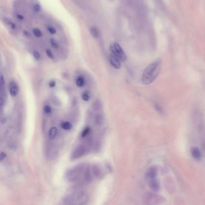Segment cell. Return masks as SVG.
<instances>
[{
  "mask_svg": "<svg viewBox=\"0 0 205 205\" xmlns=\"http://www.w3.org/2000/svg\"><path fill=\"white\" fill-rule=\"evenodd\" d=\"M161 68V61H156L148 66L143 71L142 82L144 85L152 83L157 78Z\"/></svg>",
  "mask_w": 205,
  "mask_h": 205,
  "instance_id": "cell-3",
  "label": "cell"
},
{
  "mask_svg": "<svg viewBox=\"0 0 205 205\" xmlns=\"http://www.w3.org/2000/svg\"><path fill=\"white\" fill-rule=\"evenodd\" d=\"M50 43H51V45L52 46V47L54 49H58L59 48L58 43L57 42V41L55 38H51L50 40Z\"/></svg>",
  "mask_w": 205,
  "mask_h": 205,
  "instance_id": "cell-16",
  "label": "cell"
},
{
  "mask_svg": "<svg viewBox=\"0 0 205 205\" xmlns=\"http://www.w3.org/2000/svg\"><path fill=\"white\" fill-rule=\"evenodd\" d=\"M86 152H87L86 147L84 145H80L73 150L71 154L70 158L73 160L78 159L84 156Z\"/></svg>",
  "mask_w": 205,
  "mask_h": 205,
  "instance_id": "cell-6",
  "label": "cell"
},
{
  "mask_svg": "<svg viewBox=\"0 0 205 205\" xmlns=\"http://www.w3.org/2000/svg\"><path fill=\"white\" fill-rule=\"evenodd\" d=\"M46 53L47 56L48 57V58H49L50 59H54V55H53L52 52L49 49H46Z\"/></svg>",
  "mask_w": 205,
  "mask_h": 205,
  "instance_id": "cell-24",
  "label": "cell"
},
{
  "mask_svg": "<svg viewBox=\"0 0 205 205\" xmlns=\"http://www.w3.org/2000/svg\"><path fill=\"white\" fill-rule=\"evenodd\" d=\"M44 112L46 113V114H51V112H52V109H51V107L48 106V105H45L44 107Z\"/></svg>",
  "mask_w": 205,
  "mask_h": 205,
  "instance_id": "cell-22",
  "label": "cell"
},
{
  "mask_svg": "<svg viewBox=\"0 0 205 205\" xmlns=\"http://www.w3.org/2000/svg\"><path fill=\"white\" fill-rule=\"evenodd\" d=\"M0 80H1V86H3V85L4 84V78H3V75L1 76V79H0Z\"/></svg>",
  "mask_w": 205,
  "mask_h": 205,
  "instance_id": "cell-29",
  "label": "cell"
},
{
  "mask_svg": "<svg viewBox=\"0 0 205 205\" xmlns=\"http://www.w3.org/2000/svg\"><path fill=\"white\" fill-rule=\"evenodd\" d=\"M8 90H9L10 94L13 97H16L18 94V91H19L18 86L14 82H10L8 86Z\"/></svg>",
  "mask_w": 205,
  "mask_h": 205,
  "instance_id": "cell-8",
  "label": "cell"
},
{
  "mask_svg": "<svg viewBox=\"0 0 205 205\" xmlns=\"http://www.w3.org/2000/svg\"><path fill=\"white\" fill-rule=\"evenodd\" d=\"M110 62L111 66L115 69L119 70L121 68L122 65L120 63V61L111 53L110 56Z\"/></svg>",
  "mask_w": 205,
  "mask_h": 205,
  "instance_id": "cell-7",
  "label": "cell"
},
{
  "mask_svg": "<svg viewBox=\"0 0 205 205\" xmlns=\"http://www.w3.org/2000/svg\"><path fill=\"white\" fill-rule=\"evenodd\" d=\"M57 128L56 127H52L49 130V137L50 139H55L57 134Z\"/></svg>",
  "mask_w": 205,
  "mask_h": 205,
  "instance_id": "cell-11",
  "label": "cell"
},
{
  "mask_svg": "<svg viewBox=\"0 0 205 205\" xmlns=\"http://www.w3.org/2000/svg\"><path fill=\"white\" fill-rule=\"evenodd\" d=\"M104 122V118L102 114L98 113L94 116V123L96 127H101Z\"/></svg>",
  "mask_w": 205,
  "mask_h": 205,
  "instance_id": "cell-9",
  "label": "cell"
},
{
  "mask_svg": "<svg viewBox=\"0 0 205 205\" xmlns=\"http://www.w3.org/2000/svg\"><path fill=\"white\" fill-rule=\"evenodd\" d=\"M8 146L10 149L15 150H16V149L17 148V145H16V142H14L13 140H11V141L9 142V143L8 144Z\"/></svg>",
  "mask_w": 205,
  "mask_h": 205,
  "instance_id": "cell-18",
  "label": "cell"
},
{
  "mask_svg": "<svg viewBox=\"0 0 205 205\" xmlns=\"http://www.w3.org/2000/svg\"><path fill=\"white\" fill-rule=\"evenodd\" d=\"M46 29L50 34H56L57 31L54 27H53L52 26H48L46 27Z\"/></svg>",
  "mask_w": 205,
  "mask_h": 205,
  "instance_id": "cell-20",
  "label": "cell"
},
{
  "mask_svg": "<svg viewBox=\"0 0 205 205\" xmlns=\"http://www.w3.org/2000/svg\"><path fill=\"white\" fill-rule=\"evenodd\" d=\"M92 108L94 111H98L101 109V102L99 100H96L94 102L92 106Z\"/></svg>",
  "mask_w": 205,
  "mask_h": 205,
  "instance_id": "cell-15",
  "label": "cell"
},
{
  "mask_svg": "<svg viewBox=\"0 0 205 205\" xmlns=\"http://www.w3.org/2000/svg\"><path fill=\"white\" fill-rule=\"evenodd\" d=\"M6 23L11 28H12V29H15V25L11 20L6 19Z\"/></svg>",
  "mask_w": 205,
  "mask_h": 205,
  "instance_id": "cell-23",
  "label": "cell"
},
{
  "mask_svg": "<svg viewBox=\"0 0 205 205\" xmlns=\"http://www.w3.org/2000/svg\"><path fill=\"white\" fill-rule=\"evenodd\" d=\"M61 127L64 130L69 131L72 128V125L70 122L68 121H64L61 123Z\"/></svg>",
  "mask_w": 205,
  "mask_h": 205,
  "instance_id": "cell-13",
  "label": "cell"
},
{
  "mask_svg": "<svg viewBox=\"0 0 205 205\" xmlns=\"http://www.w3.org/2000/svg\"><path fill=\"white\" fill-rule=\"evenodd\" d=\"M90 128L89 127L85 128V129H84V130L82 132L81 137H84L85 136H87L89 134V133H90Z\"/></svg>",
  "mask_w": 205,
  "mask_h": 205,
  "instance_id": "cell-21",
  "label": "cell"
},
{
  "mask_svg": "<svg viewBox=\"0 0 205 205\" xmlns=\"http://www.w3.org/2000/svg\"><path fill=\"white\" fill-rule=\"evenodd\" d=\"M56 83L54 80H51L49 83V87H51V88H54L56 86Z\"/></svg>",
  "mask_w": 205,
  "mask_h": 205,
  "instance_id": "cell-28",
  "label": "cell"
},
{
  "mask_svg": "<svg viewBox=\"0 0 205 205\" xmlns=\"http://www.w3.org/2000/svg\"><path fill=\"white\" fill-rule=\"evenodd\" d=\"M191 154L192 156V157L196 160H200L201 157V152L200 149L197 148V147H192L191 149Z\"/></svg>",
  "mask_w": 205,
  "mask_h": 205,
  "instance_id": "cell-10",
  "label": "cell"
},
{
  "mask_svg": "<svg viewBox=\"0 0 205 205\" xmlns=\"http://www.w3.org/2000/svg\"><path fill=\"white\" fill-rule=\"evenodd\" d=\"M33 32L34 35H35L36 37H39V38L42 37V36H43L42 31H41L39 28H34V29H33Z\"/></svg>",
  "mask_w": 205,
  "mask_h": 205,
  "instance_id": "cell-17",
  "label": "cell"
},
{
  "mask_svg": "<svg viewBox=\"0 0 205 205\" xmlns=\"http://www.w3.org/2000/svg\"><path fill=\"white\" fill-rule=\"evenodd\" d=\"M90 33H91L92 36L94 38H97L99 37V32H98V29H97L96 28L92 27L90 29Z\"/></svg>",
  "mask_w": 205,
  "mask_h": 205,
  "instance_id": "cell-14",
  "label": "cell"
},
{
  "mask_svg": "<svg viewBox=\"0 0 205 205\" xmlns=\"http://www.w3.org/2000/svg\"><path fill=\"white\" fill-rule=\"evenodd\" d=\"M89 200L88 193L82 190H75L63 198L60 205H86Z\"/></svg>",
  "mask_w": 205,
  "mask_h": 205,
  "instance_id": "cell-2",
  "label": "cell"
},
{
  "mask_svg": "<svg viewBox=\"0 0 205 205\" xmlns=\"http://www.w3.org/2000/svg\"><path fill=\"white\" fill-rule=\"evenodd\" d=\"M6 157V154L4 153L1 152V154H0V160H1V161H3Z\"/></svg>",
  "mask_w": 205,
  "mask_h": 205,
  "instance_id": "cell-27",
  "label": "cell"
},
{
  "mask_svg": "<svg viewBox=\"0 0 205 205\" xmlns=\"http://www.w3.org/2000/svg\"><path fill=\"white\" fill-rule=\"evenodd\" d=\"M17 17L19 19H20V20H23L24 19V17L22 16V15H17Z\"/></svg>",
  "mask_w": 205,
  "mask_h": 205,
  "instance_id": "cell-30",
  "label": "cell"
},
{
  "mask_svg": "<svg viewBox=\"0 0 205 205\" xmlns=\"http://www.w3.org/2000/svg\"><path fill=\"white\" fill-rule=\"evenodd\" d=\"M81 98L84 101H89L90 99V97L88 93L84 92L81 95Z\"/></svg>",
  "mask_w": 205,
  "mask_h": 205,
  "instance_id": "cell-19",
  "label": "cell"
},
{
  "mask_svg": "<svg viewBox=\"0 0 205 205\" xmlns=\"http://www.w3.org/2000/svg\"><path fill=\"white\" fill-rule=\"evenodd\" d=\"M101 174V170L98 166L80 164L67 171L66 179L75 185H83L94 181Z\"/></svg>",
  "mask_w": 205,
  "mask_h": 205,
  "instance_id": "cell-1",
  "label": "cell"
},
{
  "mask_svg": "<svg viewBox=\"0 0 205 205\" xmlns=\"http://www.w3.org/2000/svg\"><path fill=\"white\" fill-rule=\"evenodd\" d=\"M33 57L36 60H39L40 58V55L39 52L35 50L33 52Z\"/></svg>",
  "mask_w": 205,
  "mask_h": 205,
  "instance_id": "cell-25",
  "label": "cell"
},
{
  "mask_svg": "<svg viewBox=\"0 0 205 205\" xmlns=\"http://www.w3.org/2000/svg\"><path fill=\"white\" fill-rule=\"evenodd\" d=\"M85 84V80L82 76H80L76 79V85L79 88H82Z\"/></svg>",
  "mask_w": 205,
  "mask_h": 205,
  "instance_id": "cell-12",
  "label": "cell"
},
{
  "mask_svg": "<svg viewBox=\"0 0 205 205\" xmlns=\"http://www.w3.org/2000/svg\"><path fill=\"white\" fill-rule=\"evenodd\" d=\"M41 9V7L40 6L39 4H36L34 6V10L36 11V12H39V11Z\"/></svg>",
  "mask_w": 205,
  "mask_h": 205,
  "instance_id": "cell-26",
  "label": "cell"
},
{
  "mask_svg": "<svg viewBox=\"0 0 205 205\" xmlns=\"http://www.w3.org/2000/svg\"><path fill=\"white\" fill-rule=\"evenodd\" d=\"M145 180L149 188L154 191H158L160 188L159 182L158 179V169L155 166L149 167L145 174Z\"/></svg>",
  "mask_w": 205,
  "mask_h": 205,
  "instance_id": "cell-4",
  "label": "cell"
},
{
  "mask_svg": "<svg viewBox=\"0 0 205 205\" xmlns=\"http://www.w3.org/2000/svg\"><path fill=\"white\" fill-rule=\"evenodd\" d=\"M110 50L111 53L116 56L122 62H125L127 58L125 53L124 52L122 47L117 43H112L110 46Z\"/></svg>",
  "mask_w": 205,
  "mask_h": 205,
  "instance_id": "cell-5",
  "label": "cell"
}]
</instances>
